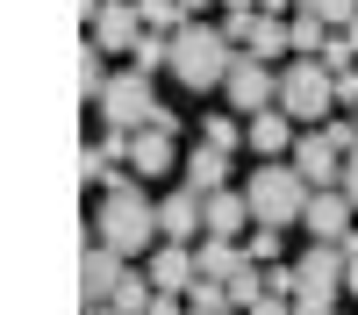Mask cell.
<instances>
[{
	"mask_svg": "<svg viewBox=\"0 0 358 315\" xmlns=\"http://www.w3.org/2000/svg\"><path fill=\"white\" fill-rule=\"evenodd\" d=\"M208 8H215V0H187V15H208Z\"/></svg>",
	"mask_w": 358,
	"mask_h": 315,
	"instance_id": "obj_33",
	"label": "cell"
},
{
	"mask_svg": "<svg viewBox=\"0 0 358 315\" xmlns=\"http://www.w3.org/2000/svg\"><path fill=\"white\" fill-rule=\"evenodd\" d=\"M158 229L172 244H201V229H208V200L194 193V186H172L165 200H158Z\"/></svg>",
	"mask_w": 358,
	"mask_h": 315,
	"instance_id": "obj_11",
	"label": "cell"
},
{
	"mask_svg": "<svg viewBox=\"0 0 358 315\" xmlns=\"http://www.w3.org/2000/svg\"><path fill=\"white\" fill-rule=\"evenodd\" d=\"M244 315H294V294H265V301H251Z\"/></svg>",
	"mask_w": 358,
	"mask_h": 315,
	"instance_id": "obj_27",
	"label": "cell"
},
{
	"mask_svg": "<svg viewBox=\"0 0 358 315\" xmlns=\"http://www.w3.org/2000/svg\"><path fill=\"white\" fill-rule=\"evenodd\" d=\"M122 272H129V258L115 251V244H86V258H79V294H86V308H94V301H115Z\"/></svg>",
	"mask_w": 358,
	"mask_h": 315,
	"instance_id": "obj_9",
	"label": "cell"
},
{
	"mask_svg": "<svg viewBox=\"0 0 358 315\" xmlns=\"http://www.w3.org/2000/svg\"><path fill=\"white\" fill-rule=\"evenodd\" d=\"M201 279V258H194V244H158L151 251V286H158V294H187V286Z\"/></svg>",
	"mask_w": 358,
	"mask_h": 315,
	"instance_id": "obj_13",
	"label": "cell"
},
{
	"mask_svg": "<svg viewBox=\"0 0 358 315\" xmlns=\"http://www.w3.org/2000/svg\"><path fill=\"white\" fill-rule=\"evenodd\" d=\"M344 36H351V43H358V22H351V29H344Z\"/></svg>",
	"mask_w": 358,
	"mask_h": 315,
	"instance_id": "obj_35",
	"label": "cell"
},
{
	"mask_svg": "<svg viewBox=\"0 0 358 315\" xmlns=\"http://www.w3.org/2000/svg\"><path fill=\"white\" fill-rule=\"evenodd\" d=\"M172 129H179V122H172L165 108H158L151 122L136 129V143H129V165L143 172V180H158V172H172V165H179V143H172Z\"/></svg>",
	"mask_w": 358,
	"mask_h": 315,
	"instance_id": "obj_8",
	"label": "cell"
},
{
	"mask_svg": "<svg viewBox=\"0 0 358 315\" xmlns=\"http://www.w3.org/2000/svg\"><path fill=\"white\" fill-rule=\"evenodd\" d=\"M201 136L215 143V151H236V143H244V122H236V108H229V115H208V122H201Z\"/></svg>",
	"mask_w": 358,
	"mask_h": 315,
	"instance_id": "obj_25",
	"label": "cell"
},
{
	"mask_svg": "<svg viewBox=\"0 0 358 315\" xmlns=\"http://www.w3.org/2000/svg\"><path fill=\"white\" fill-rule=\"evenodd\" d=\"M222 15H258V0H222Z\"/></svg>",
	"mask_w": 358,
	"mask_h": 315,
	"instance_id": "obj_32",
	"label": "cell"
},
{
	"mask_svg": "<svg viewBox=\"0 0 358 315\" xmlns=\"http://www.w3.org/2000/svg\"><path fill=\"white\" fill-rule=\"evenodd\" d=\"M294 15H315V22H330V29H351L358 22V0H294Z\"/></svg>",
	"mask_w": 358,
	"mask_h": 315,
	"instance_id": "obj_24",
	"label": "cell"
},
{
	"mask_svg": "<svg viewBox=\"0 0 358 315\" xmlns=\"http://www.w3.org/2000/svg\"><path fill=\"white\" fill-rule=\"evenodd\" d=\"M86 315H122V308H108V301H94V308H86Z\"/></svg>",
	"mask_w": 358,
	"mask_h": 315,
	"instance_id": "obj_34",
	"label": "cell"
},
{
	"mask_svg": "<svg viewBox=\"0 0 358 315\" xmlns=\"http://www.w3.org/2000/svg\"><path fill=\"white\" fill-rule=\"evenodd\" d=\"M222 101H229L236 115L273 108V101H280V65H273V57H258V50H236V65H229V79H222Z\"/></svg>",
	"mask_w": 358,
	"mask_h": 315,
	"instance_id": "obj_6",
	"label": "cell"
},
{
	"mask_svg": "<svg viewBox=\"0 0 358 315\" xmlns=\"http://www.w3.org/2000/svg\"><path fill=\"white\" fill-rule=\"evenodd\" d=\"M229 65H236V36L215 29V22H187L172 36V57H165V72L187 86V94H222Z\"/></svg>",
	"mask_w": 358,
	"mask_h": 315,
	"instance_id": "obj_2",
	"label": "cell"
},
{
	"mask_svg": "<svg viewBox=\"0 0 358 315\" xmlns=\"http://www.w3.org/2000/svg\"><path fill=\"white\" fill-rule=\"evenodd\" d=\"M201 200H208V229H201V237H236V229L251 222L244 186H215V193H201Z\"/></svg>",
	"mask_w": 358,
	"mask_h": 315,
	"instance_id": "obj_15",
	"label": "cell"
},
{
	"mask_svg": "<svg viewBox=\"0 0 358 315\" xmlns=\"http://www.w3.org/2000/svg\"><path fill=\"white\" fill-rule=\"evenodd\" d=\"M280 108H287L301 129L330 122V108H337V72L322 65V57H287V65H280Z\"/></svg>",
	"mask_w": 358,
	"mask_h": 315,
	"instance_id": "obj_4",
	"label": "cell"
},
{
	"mask_svg": "<svg viewBox=\"0 0 358 315\" xmlns=\"http://www.w3.org/2000/svg\"><path fill=\"white\" fill-rule=\"evenodd\" d=\"M344 294L358 301V251H351V265H344Z\"/></svg>",
	"mask_w": 358,
	"mask_h": 315,
	"instance_id": "obj_31",
	"label": "cell"
},
{
	"mask_svg": "<svg viewBox=\"0 0 358 315\" xmlns=\"http://www.w3.org/2000/svg\"><path fill=\"white\" fill-rule=\"evenodd\" d=\"M101 244H115L122 258H143V251H158L165 244V229H158V200L143 193L129 172H108L101 180Z\"/></svg>",
	"mask_w": 358,
	"mask_h": 315,
	"instance_id": "obj_1",
	"label": "cell"
},
{
	"mask_svg": "<svg viewBox=\"0 0 358 315\" xmlns=\"http://www.w3.org/2000/svg\"><path fill=\"white\" fill-rule=\"evenodd\" d=\"M194 258H201V279H229V272H244V265H251V251L236 244V237H201Z\"/></svg>",
	"mask_w": 358,
	"mask_h": 315,
	"instance_id": "obj_16",
	"label": "cell"
},
{
	"mask_svg": "<svg viewBox=\"0 0 358 315\" xmlns=\"http://www.w3.org/2000/svg\"><path fill=\"white\" fill-rule=\"evenodd\" d=\"M308 193H315V186L301 180V165H287V158H258V172L244 180V200H251V222H273V229L301 222Z\"/></svg>",
	"mask_w": 358,
	"mask_h": 315,
	"instance_id": "obj_3",
	"label": "cell"
},
{
	"mask_svg": "<svg viewBox=\"0 0 358 315\" xmlns=\"http://www.w3.org/2000/svg\"><path fill=\"white\" fill-rule=\"evenodd\" d=\"M294 165H301V180H308V186H337V180H344V151L322 136V122L301 129V143H294Z\"/></svg>",
	"mask_w": 358,
	"mask_h": 315,
	"instance_id": "obj_12",
	"label": "cell"
},
{
	"mask_svg": "<svg viewBox=\"0 0 358 315\" xmlns=\"http://www.w3.org/2000/svg\"><path fill=\"white\" fill-rule=\"evenodd\" d=\"M136 15H143V29H158V36H179L194 15H187V0H136Z\"/></svg>",
	"mask_w": 358,
	"mask_h": 315,
	"instance_id": "obj_19",
	"label": "cell"
},
{
	"mask_svg": "<svg viewBox=\"0 0 358 315\" xmlns=\"http://www.w3.org/2000/svg\"><path fill=\"white\" fill-rule=\"evenodd\" d=\"M101 86H108V50L86 36L79 43V101H101Z\"/></svg>",
	"mask_w": 358,
	"mask_h": 315,
	"instance_id": "obj_20",
	"label": "cell"
},
{
	"mask_svg": "<svg viewBox=\"0 0 358 315\" xmlns=\"http://www.w3.org/2000/svg\"><path fill=\"white\" fill-rule=\"evenodd\" d=\"M244 251L258 258V265H273V258H280V229H273V222H258V237H251Z\"/></svg>",
	"mask_w": 358,
	"mask_h": 315,
	"instance_id": "obj_26",
	"label": "cell"
},
{
	"mask_svg": "<svg viewBox=\"0 0 358 315\" xmlns=\"http://www.w3.org/2000/svg\"><path fill=\"white\" fill-rule=\"evenodd\" d=\"M151 301H158V286L143 279V272H122V286H115L108 308H122V315H151Z\"/></svg>",
	"mask_w": 358,
	"mask_h": 315,
	"instance_id": "obj_21",
	"label": "cell"
},
{
	"mask_svg": "<svg viewBox=\"0 0 358 315\" xmlns=\"http://www.w3.org/2000/svg\"><path fill=\"white\" fill-rule=\"evenodd\" d=\"M337 186H344V193H351V208H358V151H351V158H344V180H337Z\"/></svg>",
	"mask_w": 358,
	"mask_h": 315,
	"instance_id": "obj_29",
	"label": "cell"
},
{
	"mask_svg": "<svg viewBox=\"0 0 358 315\" xmlns=\"http://www.w3.org/2000/svg\"><path fill=\"white\" fill-rule=\"evenodd\" d=\"M351 222H358V208H351V193H344V186H315V193H308V208H301L308 244H337V237H351Z\"/></svg>",
	"mask_w": 358,
	"mask_h": 315,
	"instance_id": "obj_7",
	"label": "cell"
},
{
	"mask_svg": "<svg viewBox=\"0 0 358 315\" xmlns=\"http://www.w3.org/2000/svg\"><path fill=\"white\" fill-rule=\"evenodd\" d=\"M244 143H251L258 158H280V151H294V143H301V122H294V115L273 101V108L244 115Z\"/></svg>",
	"mask_w": 358,
	"mask_h": 315,
	"instance_id": "obj_10",
	"label": "cell"
},
{
	"mask_svg": "<svg viewBox=\"0 0 358 315\" xmlns=\"http://www.w3.org/2000/svg\"><path fill=\"white\" fill-rule=\"evenodd\" d=\"M158 115V94H151V72H108V86H101V122L108 129H143Z\"/></svg>",
	"mask_w": 358,
	"mask_h": 315,
	"instance_id": "obj_5",
	"label": "cell"
},
{
	"mask_svg": "<svg viewBox=\"0 0 358 315\" xmlns=\"http://www.w3.org/2000/svg\"><path fill=\"white\" fill-rule=\"evenodd\" d=\"M222 286H229V308H251V301H265V294H273V286H265V265H258V258H251L244 272H229Z\"/></svg>",
	"mask_w": 358,
	"mask_h": 315,
	"instance_id": "obj_22",
	"label": "cell"
},
{
	"mask_svg": "<svg viewBox=\"0 0 358 315\" xmlns=\"http://www.w3.org/2000/svg\"><path fill=\"white\" fill-rule=\"evenodd\" d=\"M265 286H273V294H294V265H265Z\"/></svg>",
	"mask_w": 358,
	"mask_h": 315,
	"instance_id": "obj_28",
	"label": "cell"
},
{
	"mask_svg": "<svg viewBox=\"0 0 358 315\" xmlns=\"http://www.w3.org/2000/svg\"><path fill=\"white\" fill-rule=\"evenodd\" d=\"M337 29L315 22V15H294V57H322V43H330Z\"/></svg>",
	"mask_w": 358,
	"mask_h": 315,
	"instance_id": "obj_23",
	"label": "cell"
},
{
	"mask_svg": "<svg viewBox=\"0 0 358 315\" xmlns=\"http://www.w3.org/2000/svg\"><path fill=\"white\" fill-rule=\"evenodd\" d=\"M179 301H187V294H158V301H151V315H179Z\"/></svg>",
	"mask_w": 358,
	"mask_h": 315,
	"instance_id": "obj_30",
	"label": "cell"
},
{
	"mask_svg": "<svg viewBox=\"0 0 358 315\" xmlns=\"http://www.w3.org/2000/svg\"><path fill=\"white\" fill-rule=\"evenodd\" d=\"M187 186L194 193H215V186H229V151H215V143H194V151H187Z\"/></svg>",
	"mask_w": 358,
	"mask_h": 315,
	"instance_id": "obj_17",
	"label": "cell"
},
{
	"mask_svg": "<svg viewBox=\"0 0 358 315\" xmlns=\"http://www.w3.org/2000/svg\"><path fill=\"white\" fill-rule=\"evenodd\" d=\"M136 36H143L136 0H101V15H94V43H101V50H136Z\"/></svg>",
	"mask_w": 358,
	"mask_h": 315,
	"instance_id": "obj_14",
	"label": "cell"
},
{
	"mask_svg": "<svg viewBox=\"0 0 358 315\" xmlns=\"http://www.w3.org/2000/svg\"><path fill=\"white\" fill-rule=\"evenodd\" d=\"M244 43H251L258 57H287V50H294V22H287V15H258Z\"/></svg>",
	"mask_w": 358,
	"mask_h": 315,
	"instance_id": "obj_18",
	"label": "cell"
}]
</instances>
